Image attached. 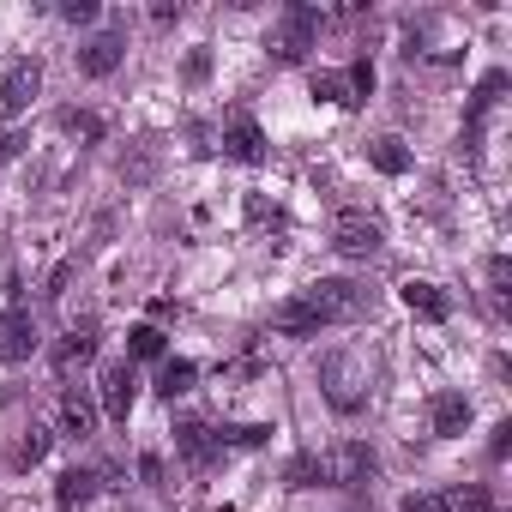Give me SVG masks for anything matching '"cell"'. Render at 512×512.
Instances as JSON below:
<instances>
[{
  "label": "cell",
  "mask_w": 512,
  "mask_h": 512,
  "mask_svg": "<svg viewBox=\"0 0 512 512\" xmlns=\"http://www.w3.org/2000/svg\"><path fill=\"white\" fill-rule=\"evenodd\" d=\"M175 446H181L187 464H205V458L217 452V434H211L205 422H181V428H175Z\"/></svg>",
  "instance_id": "15"
},
{
  "label": "cell",
  "mask_w": 512,
  "mask_h": 512,
  "mask_svg": "<svg viewBox=\"0 0 512 512\" xmlns=\"http://www.w3.org/2000/svg\"><path fill=\"white\" fill-rule=\"evenodd\" d=\"M314 97L320 103H338V109H356V91H350L344 73H314Z\"/></svg>",
  "instance_id": "21"
},
{
  "label": "cell",
  "mask_w": 512,
  "mask_h": 512,
  "mask_svg": "<svg viewBox=\"0 0 512 512\" xmlns=\"http://www.w3.org/2000/svg\"><path fill=\"white\" fill-rule=\"evenodd\" d=\"M362 308H368V296H362L356 284L320 278V284H308L302 296H290V302L272 308V332H284V338H314V332H326V326L356 320Z\"/></svg>",
  "instance_id": "1"
},
{
  "label": "cell",
  "mask_w": 512,
  "mask_h": 512,
  "mask_svg": "<svg viewBox=\"0 0 512 512\" xmlns=\"http://www.w3.org/2000/svg\"><path fill=\"white\" fill-rule=\"evenodd\" d=\"M488 452H494V458H506V452H512V422H500V428H494V440H488Z\"/></svg>",
  "instance_id": "32"
},
{
  "label": "cell",
  "mask_w": 512,
  "mask_h": 512,
  "mask_svg": "<svg viewBox=\"0 0 512 512\" xmlns=\"http://www.w3.org/2000/svg\"><path fill=\"white\" fill-rule=\"evenodd\" d=\"M97 416L103 410H97V392L91 386H67L61 392V434L67 440H91L97 434Z\"/></svg>",
  "instance_id": "8"
},
{
  "label": "cell",
  "mask_w": 512,
  "mask_h": 512,
  "mask_svg": "<svg viewBox=\"0 0 512 512\" xmlns=\"http://www.w3.org/2000/svg\"><path fill=\"white\" fill-rule=\"evenodd\" d=\"M139 476L157 488V482H163V458H157V452H145V458H139Z\"/></svg>",
  "instance_id": "33"
},
{
  "label": "cell",
  "mask_w": 512,
  "mask_h": 512,
  "mask_svg": "<svg viewBox=\"0 0 512 512\" xmlns=\"http://www.w3.org/2000/svg\"><path fill=\"white\" fill-rule=\"evenodd\" d=\"M205 73H211V55H205V49H193V55H187V79H205Z\"/></svg>",
  "instance_id": "34"
},
{
  "label": "cell",
  "mask_w": 512,
  "mask_h": 512,
  "mask_svg": "<svg viewBox=\"0 0 512 512\" xmlns=\"http://www.w3.org/2000/svg\"><path fill=\"white\" fill-rule=\"evenodd\" d=\"M326 464H332V488H368V482H374V470H380V458H374L362 440H344Z\"/></svg>",
  "instance_id": "7"
},
{
  "label": "cell",
  "mask_w": 512,
  "mask_h": 512,
  "mask_svg": "<svg viewBox=\"0 0 512 512\" xmlns=\"http://www.w3.org/2000/svg\"><path fill=\"white\" fill-rule=\"evenodd\" d=\"M61 127H67L73 139H85V145H91V139H103V115H91V109H67V115H61Z\"/></svg>",
  "instance_id": "24"
},
{
  "label": "cell",
  "mask_w": 512,
  "mask_h": 512,
  "mask_svg": "<svg viewBox=\"0 0 512 512\" xmlns=\"http://www.w3.org/2000/svg\"><path fill=\"white\" fill-rule=\"evenodd\" d=\"M247 223L266 235V229H284V211H278V205H266V193H253V199H247Z\"/></svg>",
  "instance_id": "26"
},
{
  "label": "cell",
  "mask_w": 512,
  "mask_h": 512,
  "mask_svg": "<svg viewBox=\"0 0 512 512\" xmlns=\"http://www.w3.org/2000/svg\"><path fill=\"white\" fill-rule=\"evenodd\" d=\"M31 344H37V320H31V308L13 302L7 314H0V362H25Z\"/></svg>",
  "instance_id": "10"
},
{
  "label": "cell",
  "mask_w": 512,
  "mask_h": 512,
  "mask_svg": "<svg viewBox=\"0 0 512 512\" xmlns=\"http://www.w3.org/2000/svg\"><path fill=\"white\" fill-rule=\"evenodd\" d=\"M223 157H235V163H266V133H260V121H253V115H229V121H223Z\"/></svg>",
  "instance_id": "9"
},
{
  "label": "cell",
  "mask_w": 512,
  "mask_h": 512,
  "mask_svg": "<svg viewBox=\"0 0 512 512\" xmlns=\"http://www.w3.org/2000/svg\"><path fill=\"white\" fill-rule=\"evenodd\" d=\"M266 440H272L266 422H241V428H223L217 434V446H266Z\"/></svg>",
  "instance_id": "25"
},
{
  "label": "cell",
  "mask_w": 512,
  "mask_h": 512,
  "mask_svg": "<svg viewBox=\"0 0 512 512\" xmlns=\"http://www.w3.org/2000/svg\"><path fill=\"white\" fill-rule=\"evenodd\" d=\"M398 296H404V308H410L416 320H446V314H452V296H446L440 284H428V278H410Z\"/></svg>",
  "instance_id": "12"
},
{
  "label": "cell",
  "mask_w": 512,
  "mask_h": 512,
  "mask_svg": "<svg viewBox=\"0 0 512 512\" xmlns=\"http://www.w3.org/2000/svg\"><path fill=\"white\" fill-rule=\"evenodd\" d=\"M133 404H139V374H133V362H109L103 380H97V410L115 416V422H127Z\"/></svg>",
  "instance_id": "5"
},
{
  "label": "cell",
  "mask_w": 512,
  "mask_h": 512,
  "mask_svg": "<svg viewBox=\"0 0 512 512\" xmlns=\"http://www.w3.org/2000/svg\"><path fill=\"white\" fill-rule=\"evenodd\" d=\"M97 320H79V326H67L61 332V344H55V368H79V362H91L97 356Z\"/></svg>",
  "instance_id": "13"
},
{
  "label": "cell",
  "mask_w": 512,
  "mask_h": 512,
  "mask_svg": "<svg viewBox=\"0 0 512 512\" xmlns=\"http://www.w3.org/2000/svg\"><path fill=\"white\" fill-rule=\"evenodd\" d=\"M314 37H320V13L296 0V7L284 13V25L266 37V49H272V61H284V67H290V61H302V55L314 49Z\"/></svg>",
  "instance_id": "4"
},
{
  "label": "cell",
  "mask_w": 512,
  "mask_h": 512,
  "mask_svg": "<svg viewBox=\"0 0 512 512\" xmlns=\"http://www.w3.org/2000/svg\"><path fill=\"white\" fill-rule=\"evenodd\" d=\"M91 494H97V470H67V476L55 482V500H61L67 512H73V506H85Z\"/></svg>",
  "instance_id": "20"
},
{
  "label": "cell",
  "mask_w": 512,
  "mask_h": 512,
  "mask_svg": "<svg viewBox=\"0 0 512 512\" xmlns=\"http://www.w3.org/2000/svg\"><path fill=\"white\" fill-rule=\"evenodd\" d=\"M49 440H55V434H49L43 422H31V428H25V434L13 440V464H19V470H31V464H43V458H49Z\"/></svg>",
  "instance_id": "16"
},
{
  "label": "cell",
  "mask_w": 512,
  "mask_h": 512,
  "mask_svg": "<svg viewBox=\"0 0 512 512\" xmlns=\"http://www.w3.org/2000/svg\"><path fill=\"white\" fill-rule=\"evenodd\" d=\"M121 55H127V43H121L115 31H103V37H91V43L79 49V73H85V79H109V73L121 67Z\"/></svg>",
  "instance_id": "11"
},
{
  "label": "cell",
  "mask_w": 512,
  "mask_h": 512,
  "mask_svg": "<svg viewBox=\"0 0 512 512\" xmlns=\"http://www.w3.org/2000/svg\"><path fill=\"white\" fill-rule=\"evenodd\" d=\"M344 79H350V91H356V103H362V97L374 91V67H368V61H356V67H350Z\"/></svg>",
  "instance_id": "31"
},
{
  "label": "cell",
  "mask_w": 512,
  "mask_h": 512,
  "mask_svg": "<svg viewBox=\"0 0 512 512\" xmlns=\"http://www.w3.org/2000/svg\"><path fill=\"white\" fill-rule=\"evenodd\" d=\"M398 512H452V500H446V494H410Z\"/></svg>",
  "instance_id": "30"
},
{
  "label": "cell",
  "mask_w": 512,
  "mask_h": 512,
  "mask_svg": "<svg viewBox=\"0 0 512 512\" xmlns=\"http://www.w3.org/2000/svg\"><path fill=\"white\" fill-rule=\"evenodd\" d=\"M500 91H506V73H488V79L476 85V97H470V139L482 133V121H488V109L500 103Z\"/></svg>",
  "instance_id": "18"
},
{
  "label": "cell",
  "mask_w": 512,
  "mask_h": 512,
  "mask_svg": "<svg viewBox=\"0 0 512 512\" xmlns=\"http://www.w3.org/2000/svg\"><path fill=\"white\" fill-rule=\"evenodd\" d=\"M320 386H326V404H332V410L356 416V410L368 404V362H362L356 350H332V356L320 362Z\"/></svg>",
  "instance_id": "2"
},
{
  "label": "cell",
  "mask_w": 512,
  "mask_h": 512,
  "mask_svg": "<svg viewBox=\"0 0 512 512\" xmlns=\"http://www.w3.org/2000/svg\"><path fill=\"white\" fill-rule=\"evenodd\" d=\"M43 91V67L37 61H13L7 67V79H0V115L7 121H19L25 109H31V97Z\"/></svg>",
  "instance_id": "6"
},
{
  "label": "cell",
  "mask_w": 512,
  "mask_h": 512,
  "mask_svg": "<svg viewBox=\"0 0 512 512\" xmlns=\"http://www.w3.org/2000/svg\"><path fill=\"white\" fill-rule=\"evenodd\" d=\"M488 290H494V302H506V290H512V266L506 260H488Z\"/></svg>",
  "instance_id": "29"
},
{
  "label": "cell",
  "mask_w": 512,
  "mask_h": 512,
  "mask_svg": "<svg viewBox=\"0 0 512 512\" xmlns=\"http://www.w3.org/2000/svg\"><path fill=\"white\" fill-rule=\"evenodd\" d=\"M428 422H434V434H446V440L464 434V428H470V398H464V392H434V398H428Z\"/></svg>",
  "instance_id": "14"
},
{
  "label": "cell",
  "mask_w": 512,
  "mask_h": 512,
  "mask_svg": "<svg viewBox=\"0 0 512 512\" xmlns=\"http://www.w3.org/2000/svg\"><path fill=\"white\" fill-rule=\"evenodd\" d=\"M193 374H199L193 362H169V368L157 374V392H163V398H181V392H193Z\"/></svg>",
  "instance_id": "23"
},
{
  "label": "cell",
  "mask_w": 512,
  "mask_h": 512,
  "mask_svg": "<svg viewBox=\"0 0 512 512\" xmlns=\"http://www.w3.org/2000/svg\"><path fill=\"white\" fill-rule=\"evenodd\" d=\"M19 151H25V139H13V133H7V139H0V169H7V163H13Z\"/></svg>",
  "instance_id": "35"
},
{
  "label": "cell",
  "mask_w": 512,
  "mask_h": 512,
  "mask_svg": "<svg viewBox=\"0 0 512 512\" xmlns=\"http://www.w3.org/2000/svg\"><path fill=\"white\" fill-rule=\"evenodd\" d=\"M368 163H374L380 175H404V169H410V151H404V139H392V133H386V139H374V145H368Z\"/></svg>",
  "instance_id": "19"
},
{
  "label": "cell",
  "mask_w": 512,
  "mask_h": 512,
  "mask_svg": "<svg viewBox=\"0 0 512 512\" xmlns=\"http://www.w3.org/2000/svg\"><path fill=\"white\" fill-rule=\"evenodd\" d=\"M380 241H386V223L374 217V211H338L332 217V247L338 253H350V260H368V253H380Z\"/></svg>",
  "instance_id": "3"
},
{
  "label": "cell",
  "mask_w": 512,
  "mask_h": 512,
  "mask_svg": "<svg viewBox=\"0 0 512 512\" xmlns=\"http://www.w3.org/2000/svg\"><path fill=\"white\" fill-rule=\"evenodd\" d=\"M61 19L67 25H91L97 19V0H61Z\"/></svg>",
  "instance_id": "28"
},
{
  "label": "cell",
  "mask_w": 512,
  "mask_h": 512,
  "mask_svg": "<svg viewBox=\"0 0 512 512\" xmlns=\"http://www.w3.org/2000/svg\"><path fill=\"white\" fill-rule=\"evenodd\" d=\"M284 482H290V488H320V482H332V464H326L320 452H302V458H290Z\"/></svg>",
  "instance_id": "17"
},
{
  "label": "cell",
  "mask_w": 512,
  "mask_h": 512,
  "mask_svg": "<svg viewBox=\"0 0 512 512\" xmlns=\"http://www.w3.org/2000/svg\"><path fill=\"white\" fill-rule=\"evenodd\" d=\"M127 356H133V362H157V356H163V332H157V326H133V332H127Z\"/></svg>",
  "instance_id": "22"
},
{
  "label": "cell",
  "mask_w": 512,
  "mask_h": 512,
  "mask_svg": "<svg viewBox=\"0 0 512 512\" xmlns=\"http://www.w3.org/2000/svg\"><path fill=\"white\" fill-rule=\"evenodd\" d=\"M446 500H452V512H488V494L482 488H452Z\"/></svg>",
  "instance_id": "27"
}]
</instances>
